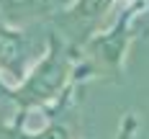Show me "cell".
<instances>
[{
    "label": "cell",
    "mask_w": 149,
    "mask_h": 139,
    "mask_svg": "<svg viewBox=\"0 0 149 139\" xmlns=\"http://www.w3.org/2000/svg\"><path fill=\"white\" fill-rule=\"evenodd\" d=\"M85 80H90V72L80 62L77 49L57 31H49L44 57L31 67L26 80L13 88L15 121L10 124H26L31 108H44L46 113L67 111Z\"/></svg>",
    "instance_id": "obj_1"
},
{
    "label": "cell",
    "mask_w": 149,
    "mask_h": 139,
    "mask_svg": "<svg viewBox=\"0 0 149 139\" xmlns=\"http://www.w3.org/2000/svg\"><path fill=\"white\" fill-rule=\"evenodd\" d=\"M147 5L149 3H141V0L129 3L105 31H95L93 36H88L82 44L77 46L80 62L85 64L90 77L108 75L116 82L121 80L129 46L136 39V26H134L136 15H139V10H144Z\"/></svg>",
    "instance_id": "obj_2"
},
{
    "label": "cell",
    "mask_w": 149,
    "mask_h": 139,
    "mask_svg": "<svg viewBox=\"0 0 149 139\" xmlns=\"http://www.w3.org/2000/svg\"><path fill=\"white\" fill-rule=\"evenodd\" d=\"M46 46L33 41L29 31L18 29V26H8L0 18V77L15 88L21 85L26 75L31 72V67L44 57Z\"/></svg>",
    "instance_id": "obj_3"
},
{
    "label": "cell",
    "mask_w": 149,
    "mask_h": 139,
    "mask_svg": "<svg viewBox=\"0 0 149 139\" xmlns=\"http://www.w3.org/2000/svg\"><path fill=\"white\" fill-rule=\"evenodd\" d=\"M116 3L118 0H72L70 8H64L62 13L54 15L59 29L67 31V34H59V36L77 49L88 36H93L98 31L103 18L116 8Z\"/></svg>",
    "instance_id": "obj_4"
},
{
    "label": "cell",
    "mask_w": 149,
    "mask_h": 139,
    "mask_svg": "<svg viewBox=\"0 0 149 139\" xmlns=\"http://www.w3.org/2000/svg\"><path fill=\"white\" fill-rule=\"evenodd\" d=\"M72 0H0V18L8 26L29 23L44 15H57L64 8H70Z\"/></svg>",
    "instance_id": "obj_5"
},
{
    "label": "cell",
    "mask_w": 149,
    "mask_h": 139,
    "mask_svg": "<svg viewBox=\"0 0 149 139\" xmlns=\"http://www.w3.org/2000/svg\"><path fill=\"white\" fill-rule=\"evenodd\" d=\"M62 113H46V124L39 131H29L26 124H0V139H72L70 126L62 121Z\"/></svg>",
    "instance_id": "obj_6"
},
{
    "label": "cell",
    "mask_w": 149,
    "mask_h": 139,
    "mask_svg": "<svg viewBox=\"0 0 149 139\" xmlns=\"http://www.w3.org/2000/svg\"><path fill=\"white\" fill-rule=\"evenodd\" d=\"M136 126H139V121H136L134 113H126L123 116V121H121V129H118V137L116 139H131L136 131Z\"/></svg>",
    "instance_id": "obj_7"
},
{
    "label": "cell",
    "mask_w": 149,
    "mask_h": 139,
    "mask_svg": "<svg viewBox=\"0 0 149 139\" xmlns=\"http://www.w3.org/2000/svg\"><path fill=\"white\" fill-rule=\"evenodd\" d=\"M8 106H13V88L0 77V113H5Z\"/></svg>",
    "instance_id": "obj_8"
},
{
    "label": "cell",
    "mask_w": 149,
    "mask_h": 139,
    "mask_svg": "<svg viewBox=\"0 0 149 139\" xmlns=\"http://www.w3.org/2000/svg\"><path fill=\"white\" fill-rule=\"evenodd\" d=\"M131 3H134V0H131ZM141 3H149V0H141Z\"/></svg>",
    "instance_id": "obj_9"
}]
</instances>
